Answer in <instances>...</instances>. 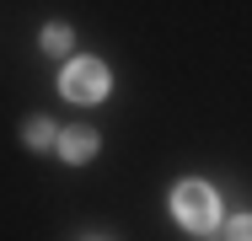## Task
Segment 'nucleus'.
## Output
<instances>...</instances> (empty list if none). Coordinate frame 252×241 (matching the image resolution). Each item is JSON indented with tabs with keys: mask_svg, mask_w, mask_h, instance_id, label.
Returning a JSON list of instances; mask_svg holds the SVG:
<instances>
[{
	"mask_svg": "<svg viewBox=\"0 0 252 241\" xmlns=\"http://www.w3.org/2000/svg\"><path fill=\"white\" fill-rule=\"evenodd\" d=\"M43 48H49V54H64V48H70V32H64V27H43Z\"/></svg>",
	"mask_w": 252,
	"mask_h": 241,
	"instance_id": "39448f33",
	"label": "nucleus"
},
{
	"mask_svg": "<svg viewBox=\"0 0 252 241\" xmlns=\"http://www.w3.org/2000/svg\"><path fill=\"white\" fill-rule=\"evenodd\" d=\"M59 91L70 96V102H102L107 96V70H102L97 59H70L64 75H59Z\"/></svg>",
	"mask_w": 252,
	"mask_h": 241,
	"instance_id": "f03ea898",
	"label": "nucleus"
},
{
	"mask_svg": "<svg viewBox=\"0 0 252 241\" xmlns=\"http://www.w3.org/2000/svg\"><path fill=\"white\" fill-rule=\"evenodd\" d=\"M59 150H64V161H92L97 134H92V129H64V134H59Z\"/></svg>",
	"mask_w": 252,
	"mask_h": 241,
	"instance_id": "7ed1b4c3",
	"label": "nucleus"
},
{
	"mask_svg": "<svg viewBox=\"0 0 252 241\" xmlns=\"http://www.w3.org/2000/svg\"><path fill=\"white\" fill-rule=\"evenodd\" d=\"M231 241H247V220H236V225H231Z\"/></svg>",
	"mask_w": 252,
	"mask_h": 241,
	"instance_id": "423d86ee",
	"label": "nucleus"
},
{
	"mask_svg": "<svg viewBox=\"0 0 252 241\" xmlns=\"http://www.w3.org/2000/svg\"><path fill=\"white\" fill-rule=\"evenodd\" d=\"M54 140H59V134H54V123H43V118H32V123H27V145H32V150H49Z\"/></svg>",
	"mask_w": 252,
	"mask_h": 241,
	"instance_id": "20e7f679",
	"label": "nucleus"
},
{
	"mask_svg": "<svg viewBox=\"0 0 252 241\" xmlns=\"http://www.w3.org/2000/svg\"><path fill=\"white\" fill-rule=\"evenodd\" d=\"M172 214H177V225H188V231H209L215 220H220V198L209 182H183V188L172 193Z\"/></svg>",
	"mask_w": 252,
	"mask_h": 241,
	"instance_id": "f257e3e1",
	"label": "nucleus"
}]
</instances>
